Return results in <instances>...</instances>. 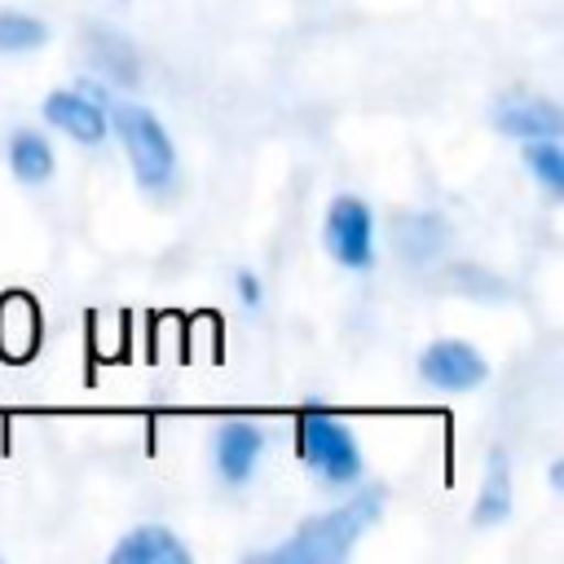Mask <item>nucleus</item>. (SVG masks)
<instances>
[{"instance_id": "obj_1", "label": "nucleus", "mask_w": 564, "mask_h": 564, "mask_svg": "<svg viewBox=\"0 0 564 564\" xmlns=\"http://www.w3.org/2000/svg\"><path fill=\"white\" fill-rule=\"evenodd\" d=\"M379 511H383V489H361L348 502H339L322 516H308L264 560H273V564H339L366 538V529L379 520Z\"/></svg>"}, {"instance_id": "obj_2", "label": "nucleus", "mask_w": 564, "mask_h": 564, "mask_svg": "<svg viewBox=\"0 0 564 564\" xmlns=\"http://www.w3.org/2000/svg\"><path fill=\"white\" fill-rule=\"evenodd\" d=\"M97 101L106 110V123L119 132L123 154H128L137 181L145 189H163L172 181V172H176V150H172V137L159 123V115L145 110V106H137V101H115V97L110 101L97 97Z\"/></svg>"}, {"instance_id": "obj_3", "label": "nucleus", "mask_w": 564, "mask_h": 564, "mask_svg": "<svg viewBox=\"0 0 564 564\" xmlns=\"http://www.w3.org/2000/svg\"><path fill=\"white\" fill-rule=\"evenodd\" d=\"M295 449L308 471H317L326 485H357L361 480V445L348 432L344 419L326 410H304L295 419Z\"/></svg>"}, {"instance_id": "obj_4", "label": "nucleus", "mask_w": 564, "mask_h": 564, "mask_svg": "<svg viewBox=\"0 0 564 564\" xmlns=\"http://www.w3.org/2000/svg\"><path fill=\"white\" fill-rule=\"evenodd\" d=\"M322 242H326L335 264L357 269V273L370 269L375 264V216H370V207L361 198H352V194H339L326 207Z\"/></svg>"}, {"instance_id": "obj_5", "label": "nucleus", "mask_w": 564, "mask_h": 564, "mask_svg": "<svg viewBox=\"0 0 564 564\" xmlns=\"http://www.w3.org/2000/svg\"><path fill=\"white\" fill-rule=\"evenodd\" d=\"M419 375H423L427 383L445 388V392H471V388L485 383L489 366H485V357H480L467 339H436V344L423 348Z\"/></svg>"}, {"instance_id": "obj_6", "label": "nucleus", "mask_w": 564, "mask_h": 564, "mask_svg": "<svg viewBox=\"0 0 564 564\" xmlns=\"http://www.w3.org/2000/svg\"><path fill=\"white\" fill-rule=\"evenodd\" d=\"M494 128L516 137V141H551L564 132V115L551 97H533V93H511L489 110Z\"/></svg>"}, {"instance_id": "obj_7", "label": "nucleus", "mask_w": 564, "mask_h": 564, "mask_svg": "<svg viewBox=\"0 0 564 564\" xmlns=\"http://www.w3.org/2000/svg\"><path fill=\"white\" fill-rule=\"evenodd\" d=\"M264 454V432L247 419H229L216 427V441H212V458H216V471L225 485H247L256 476V463Z\"/></svg>"}, {"instance_id": "obj_8", "label": "nucleus", "mask_w": 564, "mask_h": 564, "mask_svg": "<svg viewBox=\"0 0 564 564\" xmlns=\"http://www.w3.org/2000/svg\"><path fill=\"white\" fill-rule=\"evenodd\" d=\"M44 119H48L57 132H66L70 141H79V145L106 141V128H110L101 101L88 97V93H70V88H57V93L44 97Z\"/></svg>"}, {"instance_id": "obj_9", "label": "nucleus", "mask_w": 564, "mask_h": 564, "mask_svg": "<svg viewBox=\"0 0 564 564\" xmlns=\"http://www.w3.org/2000/svg\"><path fill=\"white\" fill-rule=\"evenodd\" d=\"M110 564H189V546L163 524H137L115 542Z\"/></svg>"}, {"instance_id": "obj_10", "label": "nucleus", "mask_w": 564, "mask_h": 564, "mask_svg": "<svg viewBox=\"0 0 564 564\" xmlns=\"http://www.w3.org/2000/svg\"><path fill=\"white\" fill-rule=\"evenodd\" d=\"M392 238H397V256L410 264H432L445 247V220L432 212H410L392 220Z\"/></svg>"}, {"instance_id": "obj_11", "label": "nucleus", "mask_w": 564, "mask_h": 564, "mask_svg": "<svg viewBox=\"0 0 564 564\" xmlns=\"http://www.w3.org/2000/svg\"><path fill=\"white\" fill-rule=\"evenodd\" d=\"M511 516V463L502 449L489 454L485 463V480H480V494H476V507H471V524L476 529H494Z\"/></svg>"}, {"instance_id": "obj_12", "label": "nucleus", "mask_w": 564, "mask_h": 564, "mask_svg": "<svg viewBox=\"0 0 564 564\" xmlns=\"http://www.w3.org/2000/svg\"><path fill=\"white\" fill-rule=\"evenodd\" d=\"M35 344H40V313H35V304L26 295L0 300V348H4V357L22 361V357L35 352Z\"/></svg>"}, {"instance_id": "obj_13", "label": "nucleus", "mask_w": 564, "mask_h": 564, "mask_svg": "<svg viewBox=\"0 0 564 564\" xmlns=\"http://www.w3.org/2000/svg\"><path fill=\"white\" fill-rule=\"evenodd\" d=\"M9 167H13V176L22 185H44L53 176V150H48V141L40 132H31V128L13 132L9 137Z\"/></svg>"}, {"instance_id": "obj_14", "label": "nucleus", "mask_w": 564, "mask_h": 564, "mask_svg": "<svg viewBox=\"0 0 564 564\" xmlns=\"http://www.w3.org/2000/svg\"><path fill=\"white\" fill-rule=\"evenodd\" d=\"M524 167L542 181L546 194H564V150L551 141H524Z\"/></svg>"}, {"instance_id": "obj_15", "label": "nucleus", "mask_w": 564, "mask_h": 564, "mask_svg": "<svg viewBox=\"0 0 564 564\" xmlns=\"http://www.w3.org/2000/svg\"><path fill=\"white\" fill-rule=\"evenodd\" d=\"M48 40V26L40 18H26V13H0V53H26V48H40Z\"/></svg>"}, {"instance_id": "obj_16", "label": "nucleus", "mask_w": 564, "mask_h": 564, "mask_svg": "<svg viewBox=\"0 0 564 564\" xmlns=\"http://www.w3.org/2000/svg\"><path fill=\"white\" fill-rule=\"evenodd\" d=\"M93 48H97V62L115 75V79H123V84H132L137 79V62H132V48L115 35V31H93Z\"/></svg>"}, {"instance_id": "obj_17", "label": "nucleus", "mask_w": 564, "mask_h": 564, "mask_svg": "<svg viewBox=\"0 0 564 564\" xmlns=\"http://www.w3.org/2000/svg\"><path fill=\"white\" fill-rule=\"evenodd\" d=\"M449 282H454V291H463V295H476V300H507V282L498 278V273H489V269H476V264H458L454 273H449Z\"/></svg>"}, {"instance_id": "obj_18", "label": "nucleus", "mask_w": 564, "mask_h": 564, "mask_svg": "<svg viewBox=\"0 0 564 564\" xmlns=\"http://www.w3.org/2000/svg\"><path fill=\"white\" fill-rule=\"evenodd\" d=\"M234 286H238V300H242L247 308H256V304H260V278H256V273H247V269H242V273L234 278Z\"/></svg>"}, {"instance_id": "obj_19", "label": "nucleus", "mask_w": 564, "mask_h": 564, "mask_svg": "<svg viewBox=\"0 0 564 564\" xmlns=\"http://www.w3.org/2000/svg\"><path fill=\"white\" fill-rule=\"evenodd\" d=\"M551 489H555V494H564V458H555V463H551Z\"/></svg>"}]
</instances>
